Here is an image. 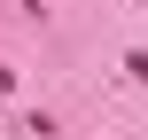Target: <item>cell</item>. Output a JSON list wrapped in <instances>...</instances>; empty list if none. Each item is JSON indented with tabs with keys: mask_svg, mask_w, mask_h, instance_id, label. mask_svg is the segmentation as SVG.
<instances>
[{
	"mask_svg": "<svg viewBox=\"0 0 148 140\" xmlns=\"http://www.w3.org/2000/svg\"><path fill=\"white\" fill-rule=\"evenodd\" d=\"M125 70H133V78L148 86V47H133V55H125Z\"/></svg>",
	"mask_w": 148,
	"mask_h": 140,
	"instance_id": "1",
	"label": "cell"
},
{
	"mask_svg": "<svg viewBox=\"0 0 148 140\" xmlns=\"http://www.w3.org/2000/svg\"><path fill=\"white\" fill-rule=\"evenodd\" d=\"M8 86H16V70H8V62H0V94H8Z\"/></svg>",
	"mask_w": 148,
	"mask_h": 140,
	"instance_id": "2",
	"label": "cell"
}]
</instances>
